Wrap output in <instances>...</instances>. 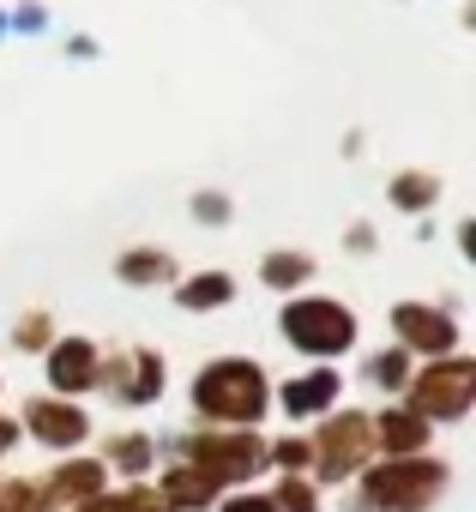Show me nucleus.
I'll return each instance as SVG.
<instances>
[{
  "label": "nucleus",
  "mask_w": 476,
  "mask_h": 512,
  "mask_svg": "<svg viewBox=\"0 0 476 512\" xmlns=\"http://www.w3.org/2000/svg\"><path fill=\"white\" fill-rule=\"evenodd\" d=\"M193 404H199V416H211V422L254 428V422L266 416V404H272V386H266L260 362L223 356V362H211V368L193 380Z\"/></svg>",
  "instance_id": "nucleus-1"
},
{
  "label": "nucleus",
  "mask_w": 476,
  "mask_h": 512,
  "mask_svg": "<svg viewBox=\"0 0 476 512\" xmlns=\"http://www.w3.org/2000/svg\"><path fill=\"white\" fill-rule=\"evenodd\" d=\"M103 380V356H97V344L91 338H61L55 350H49V386L55 392H91Z\"/></svg>",
  "instance_id": "nucleus-8"
},
{
  "label": "nucleus",
  "mask_w": 476,
  "mask_h": 512,
  "mask_svg": "<svg viewBox=\"0 0 476 512\" xmlns=\"http://www.w3.org/2000/svg\"><path fill=\"white\" fill-rule=\"evenodd\" d=\"M157 494H163V506H169V512H199L217 488H211L193 464H181V470H169V476H163V488H157Z\"/></svg>",
  "instance_id": "nucleus-15"
},
{
  "label": "nucleus",
  "mask_w": 476,
  "mask_h": 512,
  "mask_svg": "<svg viewBox=\"0 0 476 512\" xmlns=\"http://www.w3.org/2000/svg\"><path fill=\"white\" fill-rule=\"evenodd\" d=\"M193 217H199V223H223V217H229V199H223V193H199V199H193Z\"/></svg>",
  "instance_id": "nucleus-24"
},
{
  "label": "nucleus",
  "mask_w": 476,
  "mask_h": 512,
  "mask_svg": "<svg viewBox=\"0 0 476 512\" xmlns=\"http://www.w3.org/2000/svg\"><path fill=\"white\" fill-rule=\"evenodd\" d=\"M97 488H103V464H97V458H73V464H61V470L49 476L43 500H49V506H55V500H73V506H85Z\"/></svg>",
  "instance_id": "nucleus-12"
},
{
  "label": "nucleus",
  "mask_w": 476,
  "mask_h": 512,
  "mask_svg": "<svg viewBox=\"0 0 476 512\" xmlns=\"http://www.w3.org/2000/svg\"><path fill=\"white\" fill-rule=\"evenodd\" d=\"M266 458H278L284 470H302V464H308L314 452H308V440H284V446H278V452H266Z\"/></svg>",
  "instance_id": "nucleus-25"
},
{
  "label": "nucleus",
  "mask_w": 476,
  "mask_h": 512,
  "mask_svg": "<svg viewBox=\"0 0 476 512\" xmlns=\"http://www.w3.org/2000/svg\"><path fill=\"white\" fill-rule=\"evenodd\" d=\"M115 512H169V506L157 488H127V494H115Z\"/></svg>",
  "instance_id": "nucleus-23"
},
{
  "label": "nucleus",
  "mask_w": 476,
  "mask_h": 512,
  "mask_svg": "<svg viewBox=\"0 0 476 512\" xmlns=\"http://www.w3.org/2000/svg\"><path fill=\"white\" fill-rule=\"evenodd\" d=\"M109 380H121V386H115L121 404H151V398L163 392V356H157V350H127Z\"/></svg>",
  "instance_id": "nucleus-10"
},
{
  "label": "nucleus",
  "mask_w": 476,
  "mask_h": 512,
  "mask_svg": "<svg viewBox=\"0 0 476 512\" xmlns=\"http://www.w3.org/2000/svg\"><path fill=\"white\" fill-rule=\"evenodd\" d=\"M308 464L326 476V482H338V476H350L368 452H374V422L362 416V410H344V416H332L326 428H320V440H308Z\"/></svg>",
  "instance_id": "nucleus-6"
},
{
  "label": "nucleus",
  "mask_w": 476,
  "mask_h": 512,
  "mask_svg": "<svg viewBox=\"0 0 476 512\" xmlns=\"http://www.w3.org/2000/svg\"><path fill=\"white\" fill-rule=\"evenodd\" d=\"M434 199H440V181L422 175V169H404V175L392 181V205H398V211H428Z\"/></svg>",
  "instance_id": "nucleus-18"
},
{
  "label": "nucleus",
  "mask_w": 476,
  "mask_h": 512,
  "mask_svg": "<svg viewBox=\"0 0 476 512\" xmlns=\"http://www.w3.org/2000/svg\"><path fill=\"white\" fill-rule=\"evenodd\" d=\"M49 332H55V326H49V314H25V320H19V332H13V344H19V350H43V344H49Z\"/></svg>",
  "instance_id": "nucleus-22"
},
{
  "label": "nucleus",
  "mask_w": 476,
  "mask_h": 512,
  "mask_svg": "<svg viewBox=\"0 0 476 512\" xmlns=\"http://www.w3.org/2000/svg\"><path fill=\"white\" fill-rule=\"evenodd\" d=\"M260 278H266L272 290H296V284H308V278H314V260H308V253H266Z\"/></svg>",
  "instance_id": "nucleus-17"
},
{
  "label": "nucleus",
  "mask_w": 476,
  "mask_h": 512,
  "mask_svg": "<svg viewBox=\"0 0 476 512\" xmlns=\"http://www.w3.org/2000/svg\"><path fill=\"white\" fill-rule=\"evenodd\" d=\"M109 464H121V470H145L151 464V440L145 434H121V440H109Z\"/></svg>",
  "instance_id": "nucleus-20"
},
{
  "label": "nucleus",
  "mask_w": 476,
  "mask_h": 512,
  "mask_svg": "<svg viewBox=\"0 0 476 512\" xmlns=\"http://www.w3.org/2000/svg\"><path fill=\"white\" fill-rule=\"evenodd\" d=\"M187 464L223 488V482H242V476H260L266 464V440L254 428H211V434H187Z\"/></svg>",
  "instance_id": "nucleus-3"
},
{
  "label": "nucleus",
  "mask_w": 476,
  "mask_h": 512,
  "mask_svg": "<svg viewBox=\"0 0 476 512\" xmlns=\"http://www.w3.org/2000/svg\"><path fill=\"white\" fill-rule=\"evenodd\" d=\"M175 302L193 308V314H211V308L235 302V278H229V272H199V278H187V284L175 290Z\"/></svg>",
  "instance_id": "nucleus-14"
},
{
  "label": "nucleus",
  "mask_w": 476,
  "mask_h": 512,
  "mask_svg": "<svg viewBox=\"0 0 476 512\" xmlns=\"http://www.w3.org/2000/svg\"><path fill=\"white\" fill-rule=\"evenodd\" d=\"M115 272H121V284H169L175 278V260H169V253H157V247H133V253H121V260H115Z\"/></svg>",
  "instance_id": "nucleus-16"
},
{
  "label": "nucleus",
  "mask_w": 476,
  "mask_h": 512,
  "mask_svg": "<svg viewBox=\"0 0 476 512\" xmlns=\"http://www.w3.org/2000/svg\"><path fill=\"white\" fill-rule=\"evenodd\" d=\"M350 247H356V253H368V247H374V229H368V223H356V229H350Z\"/></svg>",
  "instance_id": "nucleus-27"
},
{
  "label": "nucleus",
  "mask_w": 476,
  "mask_h": 512,
  "mask_svg": "<svg viewBox=\"0 0 476 512\" xmlns=\"http://www.w3.org/2000/svg\"><path fill=\"white\" fill-rule=\"evenodd\" d=\"M0 31H7V19H0Z\"/></svg>",
  "instance_id": "nucleus-29"
},
{
  "label": "nucleus",
  "mask_w": 476,
  "mask_h": 512,
  "mask_svg": "<svg viewBox=\"0 0 476 512\" xmlns=\"http://www.w3.org/2000/svg\"><path fill=\"white\" fill-rule=\"evenodd\" d=\"M446 464L440 458H386L362 476V506L368 512H428L446 488Z\"/></svg>",
  "instance_id": "nucleus-2"
},
{
  "label": "nucleus",
  "mask_w": 476,
  "mask_h": 512,
  "mask_svg": "<svg viewBox=\"0 0 476 512\" xmlns=\"http://www.w3.org/2000/svg\"><path fill=\"white\" fill-rule=\"evenodd\" d=\"M374 446L392 452V458H422V446H428V422H422L416 410H386V416L374 422Z\"/></svg>",
  "instance_id": "nucleus-11"
},
{
  "label": "nucleus",
  "mask_w": 476,
  "mask_h": 512,
  "mask_svg": "<svg viewBox=\"0 0 476 512\" xmlns=\"http://www.w3.org/2000/svg\"><path fill=\"white\" fill-rule=\"evenodd\" d=\"M217 512H272V500H266V494H235V500H223Z\"/></svg>",
  "instance_id": "nucleus-26"
},
{
  "label": "nucleus",
  "mask_w": 476,
  "mask_h": 512,
  "mask_svg": "<svg viewBox=\"0 0 476 512\" xmlns=\"http://www.w3.org/2000/svg\"><path fill=\"white\" fill-rule=\"evenodd\" d=\"M13 440H19V422H7V416H0V452H13Z\"/></svg>",
  "instance_id": "nucleus-28"
},
{
  "label": "nucleus",
  "mask_w": 476,
  "mask_h": 512,
  "mask_svg": "<svg viewBox=\"0 0 476 512\" xmlns=\"http://www.w3.org/2000/svg\"><path fill=\"white\" fill-rule=\"evenodd\" d=\"M392 332H398L404 350H422V356H452V350H458L452 314L422 308V302H398V308H392Z\"/></svg>",
  "instance_id": "nucleus-7"
},
{
  "label": "nucleus",
  "mask_w": 476,
  "mask_h": 512,
  "mask_svg": "<svg viewBox=\"0 0 476 512\" xmlns=\"http://www.w3.org/2000/svg\"><path fill=\"white\" fill-rule=\"evenodd\" d=\"M272 512H314V488L302 476H284L278 494H272Z\"/></svg>",
  "instance_id": "nucleus-21"
},
{
  "label": "nucleus",
  "mask_w": 476,
  "mask_h": 512,
  "mask_svg": "<svg viewBox=\"0 0 476 512\" xmlns=\"http://www.w3.org/2000/svg\"><path fill=\"white\" fill-rule=\"evenodd\" d=\"M470 404H476V362L464 356H440L410 380V410L422 422H458L470 416Z\"/></svg>",
  "instance_id": "nucleus-5"
},
{
  "label": "nucleus",
  "mask_w": 476,
  "mask_h": 512,
  "mask_svg": "<svg viewBox=\"0 0 476 512\" xmlns=\"http://www.w3.org/2000/svg\"><path fill=\"white\" fill-rule=\"evenodd\" d=\"M368 380L374 386H410V350H386L368 362Z\"/></svg>",
  "instance_id": "nucleus-19"
},
{
  "label": "nucleus",
  "mask_w": 476,
  "mask_h": 512,
  "mask_svg": "<svg viewBox=\"0 0 476 512\" xmlns=\"http://www.w3.org/2000/svg\"><path fill=\"white\" fill-rule=\"evenodd\" d=\"M25 428L43 440V446H79L85 434H91V416L79 410V404H61V398H31V410H25Z\"/></svg>",
  "instance_id": "nucleus-9"
},
{
  "label": "nucleus",
  "mask_w": 476,
  "mask_h": 512,
  "mask_svg": "<svg viewBox=\"0 0 476 512\" xmlns=\"http://www.w3.org/2000/svg\"><path fill=\"white\" fill-rule=\"evenodd\" d=\"M332 398H338V368H314V374H302V380L284 386V410H290V416L332 410Z\"/></svg>",
  "instance_id": "nucleus-13"
},
{
  "label": "nucleus",
  "mask_w": 476,
  "mask_h": 512,
  "mask_svg": "<svg viewBox=\"0 0 476 512\" xmlns=\"http://www.w3.org/2000/svg\"><path fill=\"white\" fill-rule=\"evenodd\" d=\"M284 338L302 350V356H344L356 344V314L344 302H326V296H302L284 308Z\"/></svg>",
  "instance_id": "nucleus-4"
}]
</instances>
